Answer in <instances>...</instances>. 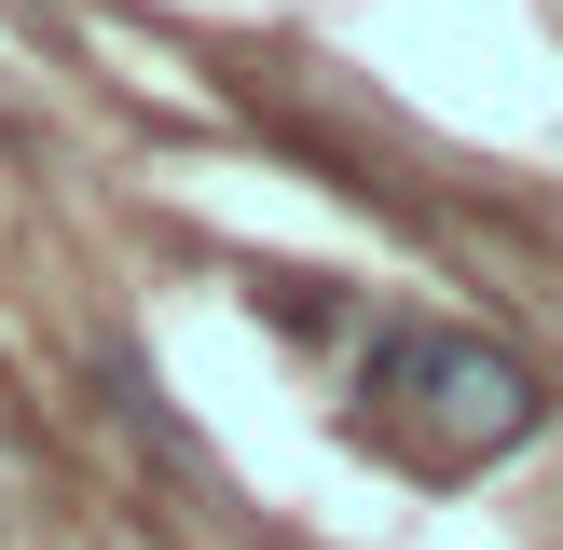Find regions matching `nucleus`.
Wrapping results in <instances>:
<instances>
[{
	"mask_svg": "<svg viewBox=\"0 0 563 550\" xmlns=\"http://www.w3.org/2000/svg\"><path fill=\"white\" fill-rule=\"evenodd\" d=\"M357 399L399 427L412 468H440V482H467V468H509L522 440L550 427V372L509 344H482V330H372V358H357Z\"/></svg>",
	"mask_w": 563,
	"mask_h": 550,
	"instance_id": "obj_1",
	"label": "nucleus"
},
{
	"mask_svg": "<svg viewBox=\"0 0 563 550\" xmlns=\"http://www.w3.org/2000/svg\"><path fill=\"white\" fill-rule=\"evenodd\" d=\"M275 330H344V302H330V275H275Z\"/></svg>",
	"mask_w": 563,
	"mask_h": 550,
	"instance_id": "obj_2",
	"label": "nucleus"
}]
</instances>
